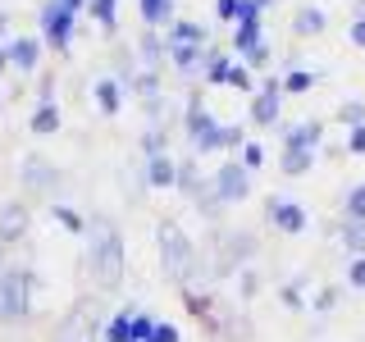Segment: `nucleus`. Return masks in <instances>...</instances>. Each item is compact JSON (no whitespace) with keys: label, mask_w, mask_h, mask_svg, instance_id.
<instances>
[{"label":"nucleus","mask_w":365,"mask_h":342,"mask_svg":"<svg viewBox=\"0 0 365 342\" xmlns=\"http://www.w3.org/2000/svg\"><path fill=\"white\" fill-rule=\"evenodd\" d=\"M247 0H220V19H242Z\"/></svg>","instance_id":"f704fd0d"},{"label":"nucleus","mask_w":365,"mask_h":342,"mask_svg":"<svg viewBox=\"0 0 365 342\" xmlns=\"http://www.w3.org/2000/svg\"><path fill=\"white\" fill-rule=\"evenodd\" d=\"M137 91H142V96H155V91H160L155 73H142V78H137Z\"/></svg>","instance_id":"e433bc0d"},{"label":"nucleus","mask_w":365,"mask_h":342,"mask_svg":"<svg viewBox=\"0 0 365 342\" xmlns=\"http://www.w3.org/2000/svg\"><path fill=\"white\" fill-rule=\"evenodd\" d=\"M265 214H269V224L279 228V233H302V228H306V210H302L297 201H279V197H269Z\"/></svg>","instance_id":"423d86ee"},{"label":"nucleus","mask_w":365,"mask_h":342,"mask_svg":"<svg viewBox=\"0 0 365 342\" xmlns=\"http://www.w3.org/2000/svg\"><path fill=\"white\" fill-rule=\"evenodd\" d=\"M251 251H256V237H251V233H220V237H215V269H220V274L237 269Z\"/></svg>","instance_id":"20e7f679"},{"label":"nucleus","mask_w":365,"mask_h":342,"mask_svg":"<svg viewBox=\"0 0 365 342\" xmlns=\"http://www.w3.org/2000/svg\"><path fill=\"white\" fill-rule=\"evenodd\" d=\"M347 219L365 224V182H361V187H351V192H347Z\"/></svg>","instance_id":"4be33fe9"},{"label":"nucleus","mask_w":365,"mask_h":342,"mask_svg":"<svg viewBox=\"0 0 365 342\" xmlns=\"http://www.w3.org/2000/svg\"><path fill=\"white\" fill-rule=\"evenodd\" d=\"M224 87L251 91V68H247V64H228V73H224Z\"/></svg>","instance_id":"412c9836"},{"label":"nucleus","mask_w":365,"mask_h":342,"mask_svg":"<svg viewBox=\"0 0 365 342\" xmlns=\"http://www.w3.org/2000/svg\"><path fill=\"white\" fill-rule=\"evenodd\" d=\"M182 46H205V28H197V23H169L165 51H182Z\"/></svg>","instance_id":"1a4fd4ad"},{"label":"nucleus","mask_w":365,"mask_h":342,"mask_svg":"<svg viewBox=\"0 0 365 342\" xmlns=\"http://www.w3.org/2000/svg\"><path fill=\"white\" fill-rule=\"evenodd\" d=\"M96 100H101L106 114H114V110H119V87H114L110 78H101V83H96Z\"/></svg>","instance_id":"6ab92c4d"},{"label":"nucleus","mask_w":365,"mask_h":342,"mask_svg":"<svg viewBox=\"0 0 365 342\" xmlns=\"http://www.w3.org/2000/svg\"><path fill=\"white\" fill-rule=\"evenodd\" d=\"M279 96H283V83H279V78H269V83L260 87L256 105H251V119H256L260 128H274V123H279Z\"/></svg>","instance_id":"0eeeda50"},{"label":"nucleus","mask_w":365,"mask_h":342,"mask_svg":"<svg viewBox=\"0 0 365 342\" xmlns=\"http://www.w3.org/2000/svg\"><path fill=\"white\" fill-rule=\"evenodd\" d=\"M55 219H60V224L68 228V233H83V228H87V224H83V219H78V214H73V210H68V205H55Z\"/></svg>","instance_id":"bb28decb"},{"label":"nucleus","mask_w":365,"mask_h":342,"mask_svg":"<svg viewBox=\"0 0 365 342\" xmlns=\"http://www.w3.org/2000/svg\"><path fill=\"white\" fill-rule=\"evenodd\" d=\"M55 128H60V110L46 100V105L37 110V119H32V133H55Z\"/></svg>","instance_id":"a211bd4d"},{"label":"nucleus","mask_w":365,"mask_h":342,"mask_svg":"<svg viewBox=\"0 0 365 342\" xmlns=\"http://www.w3.org/2000/svg\"><path fill=\"white\" fill-rule=\"evenodd\" d=\"M311 165H315V151H297V146H288V151L279 155V169H283L288 178H302Z\"/></svg>","instance_id":"9d476101"},{"label":"nucleus","mask_w":365,"mask_h":342,"mask_svg":"<svg viewBox=\"0 0 365 342\" xmlns=\"http://www.w3.org/2000/svg\"><path fill=\"white\" fill-rule=\"evenodd\" d=\"M0 315H5V269H0Z\"/></svg>","instance_id":"58836bf2"},{"label":"nucleus","mask_w":365,"mask_h":342,"mask_svg":"<svg viewBox=\"0 0 365 342\" xmlns=\"http://www.w3.org/2000/svg\"><path fill=\"white\" fill-rule=\"evenodd\" d=\"M146 178H151V187H174V182H178V165L169 155H155L151 169H146Z\"/></svg>","instance_id":"9b49d317"},{"label":"nucleus","mask_w":365,"mask_h":342,"mask_svg":"<svg viewBox=\"0 0 365 342\" xmlns=\"http://www.w3.org/2000/svg\"><path fill=\"white\" fill-rule=\"evenodd\" d=\"M342 242H347L351 256H365V224L347 219V224H342Z\"/></svg>","instance_id":"f3484780"},{"label":"nucleus","mask_w":365,"mask_h":342,"mask_svg":"<svg viewBox=\"0 0 365 342\" xmlns=\"http://www.w3.org/2000/svg\"><path fill=\"white\" fill-rule=\"evenodd\" d=\"M251 292H256V269H242V274H237V296L251 301Z\"/></svg>","instance_id":"c756f323"},{"label":"nucleus","mask_w":365,"mask_h":342,"mask_svg":"<svg viewBox=\"0 0 365 342\" xmlns=\"http://www.w3.org/2000/svg\"><path fill=\"white\" fill-rule=\"evenodd\" d=\"M338 119L347 123V128H361V123H365V105H361V100H347V105L338 110Z\"/></svg>","instance_id":"393cba45"},{"label":"nucleus","mask_w":365,"mask_h":342,"mask_svg":"<svg viewBox=\"0 0 365 342\" xmlns=\"http://www.w3.org/2000/svg\"><path fill=\"white\" fill-rule=\"evenodd\" d=\"M292 28L302 32V37H315V32H324V9L302 5V9H297V19H292Z\"/></svg>","instance_id":"f8f14e48"},{"label":"nucleus","mask_w":365,"mask_h":342,"mask_svg":"<svg viewBox=\"0 0 365 342\" xmlns=\"http://www.w3.org/2000/svg\"><path fill=\"white\" fill-rule=\"evenodd\" d=\"M146 342H178V328L174 324H151V338Z\"/></svg>","instance_id":"473e14b6"},{"label":"nucleus","mask_w":365,"mask_h":342,"mask_svg":"<svg viewBox=\"0 0 365 342\" xmlns=\"http://www.w3.org/2000/svg\"><path fill=\"white\" fill-rule=\"evenodd\" d=\"M87 274L96 288H119L123 279V237L110 219H91V247H87Z\"/></svg>","instance_id":"f257e3e1"},{"label":"nucleus","mask_w":365,"mask_h":342,"mask_svg":"<svg viewBox=\"0 0 365 342\" xmlns=\"http://www.w3.org/2000/svg\"><path fill=\"white\" fill-rule=\"evenodd\" d=\"M315 87V73L311 68H292L288 78H283V91H311Z\"/></svg>","instance_id":"aec40b11"},{"label":"nucleus","mask_w":365,"mask_h":342,"mask_svg":"<svg viewBox=\"0 0 365 342\" xmlns=\"http://www.w3.org/2000/svg\"><path fill=\"white\" fill-rule=\"evenodd\" d=\"M338 296H342L338 288H319V292H315V301H311V306H315V311H334V306H338Z\"/></svg>","instance_id":"cd10ccee"},{"label":"nucleus","mask_w":365,"mask_h":342,"mask_svg":"<svg viewBox=\"0 0 365 342\" xmlns=\"http://www.w3.org/2000/svg\"><path fill=\"white\" fill-rule=\"evenodd\" d=\"M347 279H351V288H365V256L347 260Z\"/></svg>","instance_id":"c85d7f7f"},{"label":"nucleus","mask_w":365,"mask_h":342,"mask_svg":"<svg viewBox=\"0 0 365 342\" xmlns=\"http://www.w3.org/2000/svg\"><path fill=\"white\" fill-rule=\"evenodd\" d=\"M155 242H160V265H165L169 279H178V283H192V274L201 269V260H197V247H192V237L182 233L178 224H160L155 228Z\"/></svg>","instance_id":"f03ea898"},{"label":"nucleus","mask_w":365,"mask_h":342,"mask_svg":"<svg viewBox=\"0 0 365 342\" xmlns=\"http://www.w3.org/2000/svg\"><path fill=\"white\" fill-rule=\"evenodd\" d=\"M96 333H101V315H96L91 301H83V306H73V311L64 315L60 338L55 342H96Z\"/></svg>","instance_id":"7ed1b4c3"},{"label":"nucleus","mask_w":365,"mask_h":342,"mask_svg":"<svg viewBox=\"0 0 365 342\" xmlns=\"http://www.w3.org/2000/svg\"><path fill=\"white\" fill-rule=\"evenodd\" d=\"M351 41H356V46H365V14H361L356 23H351Z\"/></svg>","instance_id":"4c0bfd02"},{"label":"nucleus","mask_w":365,"mask_h":342,"mask_svg":"<svg viewBox=\"0 0 365 342\" xmlns=\"http://www.w3.org/2000/svg\"><path fill=\"white\" fill-rule=\"evenodd\" d=\"M251 192V174L242 169V160H228V165H220V174H215V197L224 201H247Z\"/></svg>","instance_id":"39448f33"},{"label":"nucleus","mask_w":365,"mask_h":342,"mask_svg":"<svg viewBox=\"0 0 365 342\" xmlns=\"http://www.w3.org/2000/svg\"><path fill=\"white\" fill-rule=\"evenodd\" d=\"M142 146H146V155H151V160H155V155H165V133H160V128H151Z\"/></svg>","instance_id":"2f4dec72"},{"label":"nucleus","mask_w":365,"mask_h":342,"mask_svg":"<svg viewBox=\"0 0 365 342\" xmlns=\"http://www.w3.org/2000/svg\"><path fill=\"white\" fill-rule=\"evenodd\" d=\"M91 14L106 23V28H114V0H91Z\"/></svg>","instance_id":"7c9ffc66"},{"label":"nucleus","mask_w":365,"mask_h":342,"mask_svg":"<svg viewBox=\"0 0 365 342\" xmlns=\"http://www.w3.org/2000/svg\"><path fill=\"white\" fill-rule=\"evenodd\" d=\"M319 137H324L319 123H302V128H288V146H297V151H315Z\"/></svg>","instance_id":"4468645a"},{"label":"nucleus","mask_w":365,"mask_h":342,"mask_svg":"<svg viewBox=\"0 0 365 342\" xmlns=\"http://www.w3.org/2000/svg\"><path fill=\"white\" fill-rule=\"evenodd\" d=\"M55 178H60V174H55L51 165H41L37 155L23 165V182H28V187H55Z\"/></svg>","instance_id":"ddd939ff"},{"label":"nucleus","mask_w":365,"mask_h":342,"mask_svg":"<svg viewBox=\"0 0 365 342\" xmlns=\"http://www.w3.org/2000/svg\"><path fill=\"white\" fill-rule=\"evenodd\" d=\"M68 9H46V32H51V46H64L68 41Z\"/></svg>","instance_id":"2eb2a0df"},{"label":"nucleus","mask_w":365,"mask_h":342,"mask_svg":"<svg viewBox=\"0 0 365 342\" xmlns=\"http://www.w3.org/2000/svg\"><path fill=\"white\" fill-rule=\"evenodd\" d=\"M251 5H256V9H265V5H269V0H251Z\"/></svg>","instance_id":"a19ab883"},{"label":"nucleus","mask_w":365,"mask_h":342,"mask_svg":"<svg viewBox=\"0 0 365 342\" xmlns=\"http://www.w3.org/2000/svg\"><path fill=\"white\" fill-rule=\"evenodd\" d=\"M260 165H265V146H260V142H247L242 146V169L251 174V169H260Z\"/></svg>","instance_id":"a878e982"},{"label":"nucleus","mask_w":365,"mask_h":342,"mask_svg":"<svg viewBox=\"0 0 365 342\" xmlns=\"http://www.w3.org/2000/svg\"><path fill=\"white\" fill-rule=\"evenodd\" d=\"M28 233V210L14 201V205H0V237L5 242H14V237Z\"/></svg>","instance_id":"6e6552de"},{"label":"nucleus","mask_w":365,"mask_h":342,"mask_svg":"<svg viewBox=\"0 0 365 342\" xmlns=\"http://www.w3.org/2000/svg\"><path fill=\"white\" fill-rule=\"evenodd\" d=\"M78 5H83V0H64V5H60V9H68V14H73V9H78Z\"/></svg>","instance_id":"ea45409f"},{"label":"nucleus","mask_w":365,"mask_h":342,"mask_svg":"<svg viewBox=\"0 0 365 342\" xmlns=\"http://www.w3.org/2000/svg\"><path fill=\"white\" fill-rule=\"evenodd\" d=\"M347 151H351V155H365V123H361V128H351V137H347Z\"/></svg>","instance_id":"c9c22d12"},{"label":"nucleus","mask_w":365,"mask_h":342,"mask_svg":"<svg viewBox=\"0 0 365 342\" xmlns=\"http://www.w3.org/2000/svg\"><path fill=\"white\" fill-rule=\"evenodd\" d=\"M9 60H14L19 68H32V64H37V41H32V37H19L14 46H9Z\"/></svg>","instance_id":"dca6fc26"},{"label":"nucleus","mask_w":365,"mask_h":342,"mask_svg":"<svg viewBox=\"0 0 365 342\" xmlns=\"http://www.w3.org/2000/svg\"><path fill=\"white\" fill-rule=\"evenodd\" d=\"M178 182H182V192H187V197H201V174H197V165H178Z\"/></svg>","instance_id":"5701e85b"},{"label":"nucleus","mask_w":365,"mask_h":342,"mask_svg":"<svg viewBox=\"0 0 365 342\" xmlns=\"http://www.w3.org/2000/svg\"><path fill=\"white\" fill-rule=\"evenodd\" d=\"M169 0H142V14H146V23H169Z\"/></svg>","instance_id":"b1692460"},{"label":"nucleus","mask_w":365,"mask_h":342,"mask_svg":"<svg viewBox=\"0 0 365 342\" xmlns=\"http://www.w3.org/2000/svg\"><path fill=\"white\" fill-rule=\"evenodd\" d=\"M279 296H283V306H288V311H302V306H306V301H302V288H297V283H288V288H283Z\"/></svg>","instance_id":"72a5a7b5"}]
</instances>
